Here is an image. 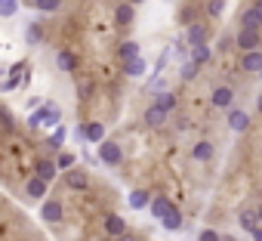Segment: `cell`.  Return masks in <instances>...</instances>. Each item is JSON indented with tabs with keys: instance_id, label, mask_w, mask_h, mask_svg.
Segmentation results:
<instances>
[{
	"instance_id": "obj_10",
	"label": "cell",
	"mask_w": 262,
	"mask_h": 241,
	"mask_svg": "<svg viewBox=\"0 0 262 241\" xmlns=\"http://www.w3.org/2000/svg\"><path fill=\"white\" fill-rule=\"evenodd\" d=\"M185 41H188L191 47H201V44L207 41V28H204V25H198V22H194V25H188V34H185Z\"/></svg>"
},
{
	"instance_id": "obj_30",
	"label": "cell",
	"mask_w": 262,
	"mask_h": 241,
	"mask_svg": "<svg viewBox=\"0 0 262 241\" xmlns=\"http://www.w3.org/2000/svg\"><path fill=\"white\" fill-rule=\"evenodd\" d=\"M207 13H210L213 19H219V16L225 13V0H210V4H207Z\"/></svg>"
},
{
	"instance_id": "obj_46",
	"label": "cell",
	"mask_w": 262,
	"mask_h": 241,
	"mask_svg": "<svg viewBox=\"0 0 262 241\" xmlns=\"http://www.w3.org/2000/svg\"><path fill=\"white\" fill-rule=\"evenodd\" d=\"M259 77H262V71H259Z\"/></svg>"
},
{
	"instance_id": "obj_42",
	"label": "cell",
	"mask_w": 262,
	"mask_h": 241,
	"mask_svg": "<svg viewBox=\"0 0 262 241\" xmlns=\"http://www.w3.org/2000/svg\"><path fill=\"white\" fill-rule=\"evenodd\" d=\"M256 108H259V111H262V93H259V99H256Z\"/></svg>"
},
{
	"instance_id": "obj_18",
	"label": "cell",
	"mask_w": 262,
	"mask_h": 241,
	"mask_svg": "<svg viewBox=\"0 0 262 241\" xmlns=\"http://www.w3.org/2000/svg\"><path fill=\"white\" fill-rule=\"evenodd\" d=\"M155 105H161L164 111H173V108H176V96H173L170 90H158V96H155Z\"/></svg>"
},
{
	"instance_id": "obj_27",
	"label": "cell",
	"mask_w": 262,
	"mask_h": 241,
	"mask_svg": "<svg viewBox=\"0 0 262 241\" xmlns=\"http://www.w3.org/2000/svg\"><path fill=\"white\" fill-rule=\"evenodd\" d=\"M16 10H19V0H0V16L4 19H13Z\"/></svg>"
},
{
	"instance_id": "obj_40",
	"label": "cell",
	"mask_w": 262,
	"mask_h": 241,
	"mask_svg": "<svg viewBox=\"0 0 262 241\" xmlns=\"http://www.w3.org/2000/svg\"><path fill=\"white\" fill-rule=\"evenodd\" d=\"M253 10H256V13L262 16V0H256V4H253Z\"/></svg>"
},
{
	"instance_id": "obj_5",
	"label": "cell",
	"mask_w": 262,
	"mask_h": 241,
	"mask_svg": "<svg viewBox=\"0 0 262 241\" xmlns=\"http://www.w3.org/2000/svg\"><path fill=\"white\" fill-rule=\"evenodd\" d=\"M105 232H108V235H114V238L126 235V219H123V216H117V213H111V216L105 219Z\"/></svg>"
},
{
	"instance_id": "obj_44",
	"label": "cell",
	"mask_w": 262,
	"mask_h": 241,
	"mask_svg": "<svg viewBox=\"0 0 262 241\" xmlns=\"http://www.w3.org/2000/svg\"><path fill=\"white\" fill-rule=\"evenodd\" d=\"M256 213H259V219H262V204H259V210H256Z\"/></svg>"
},
{
	"instance_id": "obj_45",
	"label": "cell",
	"mask_w": 262,
	"mask_h": 241,
	"mask_svg": "<svg viewBox=\"0 0 262 241\" xmlns=\"http://www.w3.org/2000/svg\"><path fill=\"white\" fill-rule=\"evenodd\" d=\"M204 4H210V0H204Z\"/></svg>"
},
{
	"instance_id": "obj_20",
	"label": "cell",
	"mask_w": 262,
	"mask_h": 241,
	"mask_svg": "<svg viewBox=\"0 0 262 241\" xmlns=\"http://www.w3.org/2000/svg\"><path fill=\"white\" fill-rule=\"evenodd\" d=\"M68 186H71V189H86V186H90V176L74 167V170H68Z\"/></svg>"
},
{
	"instance_id": "obj_32",
	"label": "cell",
	"mask_w": 262,
	"mask_h": 241,
	"mask_svg": "<svg viewBox=\"0 0 262 241\" xmlns=\"http://www.w3.org/2000/svg\"><path fill=\"white\" fill-rule=\"evenodd\" d=\"M65 143V127H56V133H53V139H50V149H59Z\"/></svg>"
},
{
	"instance_id": "obj_19",
	"label": "cell",
	"mask_w": 262,
	"mask_h": 241,
	"mask_svg": "<svg viewBox=\"0 0 262 241\" xmlns=\"http://www.w3.org/2000/svg\"><path fill=\"white\" fill-rule=\"evenodd\" d=\"M191 155H194V161H210V158H213V143L201 139V143L191 149Z\"/></svg>"
},
{
	"instance_id": "obj_23",
	"label": "cell",
	"mask_w": 262,
	"mask_h": 241,
	"mask_svg": "<svg viewBox=\"0 0 262 241\" xmlns=\"http://www.w3.org/2000/svg\"><path fill=\"white\" fill-rule=\"evenodd\" d=\"M161 223H164V229H170V232H176V229H182V213H179V210L173 207V210H170V213H167V216H164Z\"/></svg>"
},
{
	"instance_id": "obj_12",
	"label": "cell",
	"mask_w": 262,
	"mask_h": 241,
	"mask_svg": "<svg viewBox=\"0 0 262 241\" xmlns=\"http://www.w3.org/2000/svg\"><path fill=\"white\" fill-rule=\"evenodd\" d=\"M86 139L93 146H102L105 143V124H99V120H96V124H86Z\"/></svg>"
},
{
	"instance_id": "obj_25",
	"label": "cell",
	"mask_w": 262,
	"mask_h": 241,
	"mask_svg": "<svg viewBox=\"0 0 262 241\" xmlns=\"http://www.w3.org/2000/svg\"><path fill=\"white\" fill-rule=\"evenodd\" d=\"M56 62H59V68H62V71H74V68H77L74 53H59V56H56Z\"/></svg>"
},
{
	"instance_id": "obj_17",
	"label": "cell",
	"mask_w": 262,
	"mask_h": 241,
	"mask_svg": "<svg viewBox=\"0 0 262 241\" xmlns=\"http://www.w3.org/2000/svg\"><path fill=\"white\" fill-rule=\"evenodd\" d=\"M40 41H43V28H40L37 22H31V25L25 28V44H28V47H37Z\"/></svg>"
},
{
	"instance_id": "obj_35",
	"label": "cell",
	"mask_w": 262,
	"mask_h": 241,
	"mask_svg": "<svg viewBox=\"0 0 262 241\" xmlns=\"http://www.w3.org/2000/svg\"><path fill=\"white\" fill-rule=\"evenodd\" d=\"M62 170H68V167H74V155H59V161H56Z\"/></svg>"
},
{
	"instance_id": "obj_36",
	"label": "cell",
	"mask_w": 262,
	"mask_h": 241,
	"mask_svg": "<svg viewBox=\"0 0 262 241\" xmlns=\"http://www.w3.org/2000/svg\"><path fill=\"white\" fill-rule=\"evenodd\" d=\"M198 241H222V238H219V235H216V232H213V229H204V232H201V238H198Z\"/></svg>"
},
{
	"instance_id": "obj_16",
	"label": "cell",
	"mask_w": 262,
	"mask_h": 241,
	"mask_svg": "<svg viewBox=\"0 0 262 241\" xmlns=\"http://www.w3.org/2000/svg\"><path fill=\"white\" fill-rule=\"evenodd\" d=\"M148 204H151V195L142 192V189H136L133 195H129V207H133V210H145Z\"/></svg>"
},
{
	"instance_id": "obj_15",
	"label": "cell",
	"mask_w": 262,
	"mask_h": 241,
	"mask_svg": "<svg viewBox=\"0 0 262 241\" xmlns=\"http://www.w3.org/2000/svg\"><path fill=\"white\" fill-rule=\"evenodd\" d=\"M167 114H170V111H164L161 105H151V108L145 111V120H148V124H151V127H161V124H164V120H167Z\"/></svg>"
},
{
	"instance_id": "obj_37",
	"label": "cell",
	"mask_w": 262,
	"mask_h": 241,
	"mask_svg": "<svg viewBox=\"0 0 262 241\" xmlns=\"http://www.w3.org/2000/svg\"><path fill=\"white\" fill-rule=\"evenodd\" d=\"M77 93H80V99H90V93H93V84H90V81H86V84H80V90H77Z\"/></svg>"
},
{
	"instance_id": "obj_21",
	"label": "cell",
	"mask_w": 262,
	"mask_h": 241,
	"mask_svg": "<svg viewBox=\"0 0 262 241\" xmlns=\"http://www.w3.org/2000/svg\"><path fill=\"white\" fill-rule=\"evenodd\" d=\"M170 210H173V204H170L167 198H155V201H151V216H155V219H164Z\"/></svg>"
},
{
	"instance_id": "obj_6",
	"label": "cell",
	"mask_w": 262,
	"mask_h": 241,
	"mask_svg": "<svg viewBox=\"0 0 262 241\" xmlns=\"http://www.w3.org/2000/svg\"><path fill=\"white\" fill-rule=\"evenodd\" d=\"M231 102H234V93L228 87H216L213 90V105L216 108H231Z\"/></svg>"
},
{
	"instance_id": "obj_2",
	"label": "cell",
	"mask_w": 262,
	"mask_h": 241,
	"mask_svg": "<svg viewBox=\"0 0 262 241\" xmlns=\"http://www.w3.org/2000/svg\"><path fill=\"white\" fill-rule=\"evenodd\" d=\"M99 158H102L108 167H117V164H120V158H123V152H120V146H117V143H108V139H105V143L99 146Z\"/></svg>"
},
{
	"instance_id": "obj_7",
	"label": "cell",
	"mask_w": 262,
	"mask_h": 241,
	"mask_svg": "<svg viewBox=\"0 0 262 241\" xmlns=\"http://www.w3.org/2000/svg\"><path fill=\"white\" fill-rule=\"evenodd\" d=\"M40 216H43L47 223H62V204H59V201H47V204L40 207Z\"/></svg>"
},
{
	"instance_id": "obj_9",
	"label": "cell",
	"mask_w": 262,
	"mask_h": 241,
	"mask_svg": "<svg viewBox=\"0 0 262 241\" xmlns=\"http://www.w3.org/2000/svg\"><path fill=\"white\" fill-rule=\"evenodd\" d=\"M114 19H117V25H129V22L136 19V7L133 4H120L117 13H114Z\"/></svg>"
},
{
	"instance_id": "obj_8",
	"label": "cell",
	"mask_w": 262,
	"mask_h": 241,
	"mask_svg": "<svg viewBox=\"0 0 262 241\" xmlns=\"http://www.w3.org/2000/svg\"><path fill=\"white\" fill-rule=\"evenodd\" d=\"M259 25H262V16L253 10V7H247L244 10V16H241V28H250V31H259Z\"/></svg>"
},
{
	"instance_id": "obj_34",
	"label": "cell",
	"mask_w": 262,
	"mask_h": 241,
	"mask_svg": "<svg viewBox=\"0 0 262 241\" xmlns=\"http://www.w3.org/2000/svg\"><path fill=\"white\" fill-rule=\"evenodd\" d=\"M19 71H22V65H19V68H13V74L7 77V84H4V90H13V87L19 84Z\"/></svg>"
},
{
	"instance_id": "obj_26",
	"label": "cell",
	"mask_w": 262,
	"mask_h": 241,
	"mask_svg": "<svg viewBox=\"0 0 262 241\" xmlns=\"http://www.w3.org/2000/svg\"><path fill=\"white\" fill-rule=\"evenodd\" d=\"M207 59H210V47H207V44H201V47H191V62L204 65Z\"/></svg>"
},
{
	"instance_id": "obj_43",
	"label": "cell",
	"mask_w": 262,
	"mask_h": 241,
	"mask_svg": "<svg viewBox=\"0 0 262 241\" xmlns=\"http://www.w3.org/2000/svg\"><path fill=\"white\" fill-rule=\"evenodd\" d=\"M126 4H133V7H136V4H142V0H126Z\"/></svg>"
},
{
	"instance_id": "obj_14",
	"label": "cell",
	"mask_w": 262,
	"mask_h": 241,
	"mask_svg": "<svg viewBox=\"0 0 262 241\" xmlns=\"http://www.w3.org/2000/svg\"><path fill=\"white\" fill-rule=\"evenodd\" d=\"M244 71H262V53L259 50L244 53Z\"/></svg>"
},
{
	"instance_id": "obj_11",
	"label": "cell",
	"mask_w": 262,
	"mask_h": 241,
	"mask_svg": "<svg viewBox=\"0 0 262 241\" xmlns=\"http://www.w3.org/2000/svg\"><path fill=\"white\" fill-rule=\"evenodd\" d=\"M47 186H50L47 179H40V176H31V179H28V186H25V192H28L31 198H43V195H47Z\"/></svg>"
},
{
	"instance_id": "obj_13",
	"label": "cell",
	"mask_w": 262,
	"mask_h": 241,
	"mask_svg": "<svg viewBox=\"0 0 262 241\" xmlns=\"http://www.w3.org/2000/svg\"><path fill=\"white\" fill-rule=\"evenodd\" d=\"M37 176L40 179H47V183H53L56 179V170H59V164H53V161H37Z\"/></svg>"
},
{
	"instance_id": "obj_38",
	"label": "cell",
	"mask_w": 262,
	"mask_h": 241,
	"mask_svg": "<svg viewBox=\"0 0 262 241\" xmlns=\"http://www.w3.org/2000/svg\"><path fill=\"white\" fill-rule=\"evenodd\" d=\"M4 127L13 130V114H10V111H4Z\"/></svg>"
},
{
	"instance_id": "obj_41",
	"label": "cell",
	"mask_w": 262,
	"mask_h": 241,
	"mask_svg": "<svg viewBox=\"0 0 262 241\" xmlns=\"http://www.w3.org/2000/svg\"><path fill=\"white\" fill-rule=\"evenodd\" d=\"M117 241H136V238H133V235H120Z\"/></svg>"
},
{
	"instance_id": "obj_33",
	"label": "cell",
	"mask_w": 262,
	"mask_h": 241,
	"mask_svg": "<svg viewBox=\"0 0 262 241\" xmlns=\"http://www.w3.org/2000/svg\"><path fill=\"white\" fill-rule=\"evenodd\" d=\"M167 59H170V47H167V50L161 53V59H158V65H155V74H161V71L167 68Z\"/></svg>"
},
{
	"instance_id": "obj_31",
	"label": "cell",
	"mask_w": 262,
	"mask_h": 241,
	"mask_svg": "<svg viewBox=\"0 0 262 241\" xmlns=\"http://www.w3.org/2000/svg\"><path fill=\"white\" fill-rule=\"evenodd\" d=\"M194 74H198V62H191V59H188V62L182 65V81H191Z\"/></svg>"
},
{
	"instance_id": "obj_22",
	"label": "cell",
	"mask_w": 262,
	"mask_h": 241,
	"mask_svg": "<svg viewBox=\"0 0 262 241\" xmlns=\"http://www.w3.org/2000/svg\"><path fill=\"white\" fill-rule=\"evenodd\" d=\"M123 71H126L129 77H139V74H145V59L139 56V59H129V62H123Z\"/></svg>"
},
{
	"instance_id": "obj_24",
	"label": "cell",
	"mask_w": 262,
	"mask_h": 241,
	"mask_svg": "<svg viewBox=\"0 0 262 241\" xmlns=\"http://www.w3.org/2000/svg\"><path fill=\"white\" fill-rule=\"evenodd\" d=\"M120 59H123V62L139 59V44H136V41H126V44L120 47Z\"/></svg>"
},
{
	"instance_id": "obj_47",
	"label": "cell",
	"mask_w": 262,
	"mask_h": 241,
	"mask_svg": "<svg viewBox=\"0 0 262 241\" xmlns=\"http://www.w3.org/2000/svg\"><path fill=\"white\" fill-rule=\"evenodd\" d=\"M31 4H34V0H31Z\"/></svg>"
},
{
	"instance_id": "obj_1",
	"label": "cell",
	"mask_w": 262,
	"mask_h": 241,
	"mask_svg": "<svg viewBox=\"0 0 262 241\" xmlns=\"http://www.w3.org/2000/svg\"><path fill=\"white\" fill-rule=\"evenodd\" d=\"M59 120H62V111H59V105H56V102H47L43 108L31 111V117H28V127H59Z\"/></svg>"
},
{
	"instance_id": "obj_39",
	"label": "cell",
	"mask_w": 262,
	"mask_h": 241,
	"mask_svg": "<svg viewBox=\"0 0 262 241\" xmlns=\"http://www.w3.org/2000/svg\"><path fill=\"white\" fill-rule=\"evenodd\" d=\"M250 235H253V241H262V229H259V226H256V229H253Z\"/></svg>"
},
{
	"instance_id": "obj_4",
	"label": "cell",
	"mask_w": 262,
	"mask_h": 241,
	"mask_svg": "<svg viewBox=\"0 0 262 241\" xmlns=\"http://www.w3.org/2000/svg\"><path fill=\"white\" fill-rule=\"evenodd\" d=\"M228 127H231L234 133H244V130L250 127V114H247V111H241V108H234V111L228 114Z\"/></svg>"
},
{
	"instance_id": "obj_29",
	"label": "cell",
	"mask_w": 262,
	"mask_h": 241,
	"mask_svg": "<svg viewBox=\"0 0 262 241\" xmlns=\"http://www.w3.org/2000/svg\"><path fill=\"white\" fill-rule=\"evenodd\" d=\"M256 219H259V213H250V210H244L237 223H241V226H244L247 232H253V229H256Z\"/></svg>"
},
{
	"instance_id": "obj_3",
	"label": "cell",
	"mask_w": 262,
	"mask_h": 241,
	"mask_svg": "<svg viewBox=\"0 0 262 241\" xmlns=\"http://www.w3.org/2000/svg\"><path fill=\"white\" fill-rule=\"evenodd\" d=\"M244 53H250V50H256L259 47V31H250V28H241V34H237V41H234Z\"/></svg>"
},
{
	"instance_id": "obj_28",
	"label": "cell",
	"mask_w": 262,
	"mask_h": 241,
	"mask_svg": "<svg viewBox=\"0 0 262 241\" xmlns=\"http://www.w3.org/2000/svg\"><path fill=\"white\" fill-rule=\"evenodd\" d=\"M34 7H37L40 13H56V10L62 7V0H34Z\"/></svg>"
}]
</instances>
